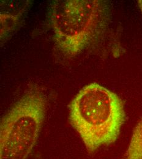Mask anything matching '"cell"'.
I'll return each mask as SVG.
<instances>
[{"instance_id":"5","label":"cell","mask_w":142,"mask_h":159,"mask_svg":"<svg viewBox=\"0 0 142 159\" xmlns=\"http://www.w3.org/2000/svg\"><path fill=\"white\" fill-rule=\"evenodd\" d=\"M137 2H137L138 6H139V8H140V9L142 14V0H139V1H138Z\"/></svg>"},{"instance_id":"2","label":"cell","mask_w":142,"mask_h":159,"mask_svg":"<svg viewBox=\"0 0 142 159\" xmlns=\"http://www.w3.org/2000/svg\"><path fill=\"white\" fill-rule=\"evenodd\" d=\"M50 14L55 45L69 57L102 38L108 23V7L100 0L55 1Z\"/></svg>"},{"instance_id":"4","label":"cell","mask_w":142,"mask_h":159,"mask_svg":"<svg viewBox=\"0 0 142 159\" xmlns=\"http://www.w3.org/2000/svg\"><path fill=\"white\" fill-rule=\"evenodd\" d=\"M121 159H142V119L134 128L129 146Z\"/></svg>"},{"instance_id":"1","label":"cell","mask_w":142,"mask_h":159,"mask_svg":"<svg viewBox=\"0 0 142 159\" xmlns=\"http://www.w3.org/2000/svg\"><path fill=\"white\" fill-rule=\"evenodd\" d=\"M69 109V122L89 153L114 143L126 119L121 99L97 83L83 87Z\"/></svg>"},{"instance_id":"3","label":"cell","mask_w":142,"mask_h":159,"mask_svg":"<svg viewBox=\"0 0 142 159\" xmlns=\"http://www.w3.org/2000/svg\"><path fill=\"white\" fill-rule=\"evenodd\" d=\"M46 100L36 88L26 92L3 116L0 125V159H26L38 139Z\"/></svg>"}]
</instances>
